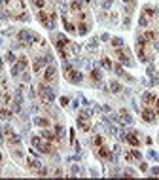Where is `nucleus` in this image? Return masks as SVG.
<instances>
[{"instance_id": "1", "label": "nucleus", "mask_w": 159, "mask_h": 180, "mask_svg": "<svg viewBox=\"0 0 159 180\" xmlns=\"http://www.w3.org/2000/svg\"><path fill=\"white\" fill-rule=\"evenodd\" d=\"M38 91H40V97H42V100H44V102H51V100L55 99V91H53L51 87H48L46 84H40Z\"/></svg>"}, {"instance_id": "2", "label": "nucleus", "mask_w": 159, "mask_h": 180, "mask_svg": "<svg viewBox=\"0 0 159 180\" xmlns=\"http://www.w3.org/2000/svg\"><path fill=\"white\" fill-rule=\"evenodd\" d=\"M19 40L23 42V44L30 46L32 42H38V36H34L30 30H19Z\"/></svg>"}, {"instance_id": "3", "label": "nucleus", "mask_w": 159, "mask_h": 180, "mask_svg": "<svg viewBox=\"0 0 159 180\" xmlns=\"http://www.w3.org/2000/svg\"><path fill=\"white\" fill-rule=\"evenodd\" d=\"M115 57H118V61H119V63H121V64H125V66H131V57H129L127 55V53H125V51H121V49H115Z\"/></svg>"}, {"instance_id": "4", "label": "nucleus", "mask_w": 159, "mask_h": 180, "mask_svg": "<svg viewBox=\"0 0 159 180\" xmlns=\"http://www.w3.org/2000/svg\"><path fill=\"white\" fill-rule=\"evenodd\" d=\"M97 156H99L100 159H108V161H115V159H118V157L112 156V154L108 152L106 148H102V146H99V152H97Z\"/></svg>"}, {"instance_id": "5", "label": "nucleus", "mask_w": 159, "mask_h": 180, "mask_svg": "<svg viewBox=\"0 0 159 180\" xmlns=\"http://www.w3.org/2000/svg\"><path fill=\"white\" fill-rule=\"evenodd\" d=\"M66 76H68V80H70V82H72V84H80V82H82V78H84V76H82V72H78V70H74V68H72V70H70V72H68Z\"/></svg>"}, {"instance_id": "6", "label": "nucleus", "mask_w": 159, "mask_h": 180, "mask_svg": "<svg viewBox=\"0 0 159 180\" xmlns=\"http://www.w3.org/2000/svg\"><path fill=\"white\" fill-rule=\"evenodd\" d=\"M55 66L53 64H49V66H46V70H44V82H51L53 80V76H55Z\"/></svg>"}, {"instance_id": "7", "label": "nucleus", "mask_w": 159, "mask_h": 180, "mask_svg": "<svg viewBox=\"0 0 159 180\" xmlns=\"http://www.w3.org/2000/svg\"><path fill=\"white\" fill-rule=\"evenodd\" d=\"M142 118H144V121H148V123H153L155 121V114L151 112L150 108H146V110L142 112Z\"/></svg>"}, {"instance_id": "8", "label": "nucleus", "mask_w": 159, "mask_h": 180, "mask_svg": "<svg viewBox=\"0 0 159 180\" xmlns=\"http://www.w3.org/2000/svg\"><path fill=\"white\" fill-rule=\"evenodd\" d=\"M119 116H121V120H123V125H131L133 123V118H131V114H129L127 110H119Z\"/></svg>"}, {"instance_id": "9", "label": "nucleus", "mask_w": 159, "mask_h": 180, "mask_svg": "<svg viewBox=\"0 0 159 180\" xmlns=\"http://www.w3.org/2000/svg\"><path fill=\"white\" fill-rule=\"evenodd\" d=\"M125 140H127V142L131 144V146H135V148H136V146H138V144H140V140L136 138V135H135V133H129V135L125 136Z\"/></svg>"}, {"instance_id": "10", "label": "nucleus", "mask_w": 159, "mask_h": 180, "mask_svg": "<svg viewBox=\"0 0 159 180\" xmlns=\"http://www.w3.org/2000/svg\"><path fill=\"white\" fill-rule=\"evenodd\" d=\"M125 157H127V161H133V159H142V154H140L138 150H131V152H129Z\"/></svg>"}, {"instance_id": "11", "label": "nucleus", "mask_w": 159, "mask_h": 180, "mask_svg": "<svg viewBox=\"0 0 159 180\" xmlns=\"http://www.w3.org/2000/svg\"><path fill=\"white\" fill-rule=\"evenodd\" d=\"M27 165H28V169H34V171H38V169L42 167L38 159H27Z\"/></svg>"}, {"instance_id": "12", "label": "nucleus", "mask_w": 159, "mask_h": 180, "mask_svg": "<svg viewBox=\"0 0 159 180\" xmlns=\"http://www.w3.org/2000/svg\"><path fill=\"white\" fill-rule=\"evenodd\" d=\"M42 136H44V140H48V142H53V140H59L55 135H53L51 131H44L42 133Z\"/></svg>"}, {"instance_id": "13", "label": "nucleus", "mask_w": 159, "mask_h": 180, "mask_svg": "<svg viewBox=\"0 0 159 180\" xmlns=\"http://www.w3.org/2000/svg\"><path fill=\"white\" fill-rule=\"evenodd\" d=\"M142 100H144V104H150V102H155V95H153V93H144Z\"/></svg>"}, {"instance_id": "14", "label": "nucleus", "mask_w": 159, "mask_h": 180, "mask_svg": "<svg viewBox=\"0 0 159 180\" xmlns=\"http://www.w3.org/2000/svg\"><path fill=\"white\" fill-rule=\"evenodd\" d=\"M36 17H38V21H40L42 25H44V27L48 25V21H49V15H46L44 12H38V15H36Z\"/></svg>"}, {"instance_id": "15", "label": "nucleus", "mask_w": 159, "mask_h": 180, "mask_svg": "<svg viewBox=\"0 0 159 180\" xmlns=\"http://www.w3.org/2000/svg\"><path fill=\"white\" fill-rule=\"evenodd\" d=\"M34 123L38 125V127H48V125H49V121L46 120V118H34Z\"/></svg>"}, {"instance_id": "16", "label": "nucleus", "mask_w": 159, "mask_h": 180, "mask_svg": "<svg viewBox=\"0 0 159 180\" xmlns=\"http://www.w3.org/2000/svg\"><path fill=\"white\" fill-rule=\"evenodd\" d=\"M78 127L82 129V131H87V129H89V125H87V121H85V118H82V116L78 118Z\"/></svg>"}, {"instance_id": "17", "label": "nucleus", "mask_w": 159, "mask_h": 180, "mask_svg": "<svg viewBox=\"0 0 159 180\" xmlns=\"http://www.w3.org/2000/svg\"><path fill=\"white\" fill-rule=\"evenodd\" d=\"M10 118H12V110L0 108V120H10Z\"/></svg>"}, {"instance_id": "18", "label": "nucleus", "mask_w": 159, "mask_h": 180, "mask_svg": "<svg viewBox=\"0 0 159 180\" xmlns=\"http://www.w3.org/2000/svg\"><path fill=\"white\" fill-rule=\"evenodd\" d=\"M82 0H72V4H70V10H74V12H80L82 10Z\"/></svg>"}, {"instance_id": "19", "label": "nucleus", "mask_w": 159, "mask_h": 180, "mask_svg": "<svg viewBox=\"0 0 159 180\" xmlns=\"http://www.w3.org/2000/svg\"><path fill=\"white\" fill-rule=\"evenodd\" d=\"M146 38H144V34H138L136 36V48H144V46H146Z\"/></svg>"}, {"instance_id": "20", "label": "nucleus", "mask_w": 159, "mask_h": 180, "mask_svg": "<svg viewBox=\"0 0 159 180\" xmlns=\"http://www.w3.org/2000/svg\"><path fill=\"white\" fill-rule=\"evenodd\" d=\"M155 13H157V10H153V8H144L142 15H144V17H153Z\"/></svg>"}, {"instance_id": "21", "label": "nucleus", "mask_w": 159, "mask_h": 180, "mask_svg": "<svg viewBox=\"0 0 159 180\" xmlns=\"http://www.w3.org/2000/svg\"><path fill=\"white\" fill-rule=\"evenodd\" d=\"M27 57H19V59H17V66L21 68V70H25V68H27Z\"/></svg>"}, {"instance_id": "22", "label": "nucleus", "mask_w": 159, "mask_h": 180, "mask_svg": "<svg viewBox=\"0 0 159 180\" xmlns=\"http://www.w3.org/2000/svg\"><path fill=\"white\" fill-rule=\"evenodd\" d=\"M55 135H57V138H63L64 136V127L63 125H55Z\"/></svg>"}, {"instance_id": "23", "label": "nucleus", "mask_w": 159, "mask_h": 180, "mask_svg": "<svg viewBox=\"0 0 159 180\" xmlns=\"http://www.w3.org/2000/svg\"><path fill=\"white\" fill-rule=\"evenodd\" d=\"M63 23H64V28H66L68 32H76V27H74V25H72L68 19H63Z\"/></svg>"}, {"instance_id": "24", "label": "nucleus", "mask_w": 159, "mask_h": 180, "mask_svg": "<svg viewBox=\"0 0 159 180\" xmlns=\"http://www.w3.org/2000/svg\"><path fill=\"white\" fill-rule=\"evenodd\" d=\"M144 38H146L148 42H150V40H155V32H153V30H146V32H144Z\"/></svg>"}, {"instance_id": "25", "label": "nucleus", "mask_w": 159, "mask_h": 180, "mask_svg": "<svg viewBox=\"0 0 159 180\" xmlns=\"http://www.w3.org/2000/svg\"><path fill=\"white\" fill-rule=\"evenodd\" d=\"M44 4H46V0H32V6H34V8H38V10L44 8Z\"/></svg>"}, {"instance_id": "26", "label": "nucleus", "mask_w": 159, "mask_h": 180, "mask_svg": "<svg viewBox=\"0 0 159 180\" xmlns=\"http://www.w3.org/2000/svg\"><path fill=\"white\" fill-rule=\"evenodd\" d=\"M110 89H112L114 93H119V91H121V85H119L118 82H112V84H110Z\"/></svg>"}, {"instance_id": "27", "label": "nucleus", "mask_w": 159, "mask_h": 180, "mask_svg": "<svg viewBox=\"0 0 159 180\" xmlns=\"http://www.w3.org/2000/svg\"><path fill=\"white\" fill-rule=\"evenodd\" d=\"M100 64H102V68H106V70H110V68H112V63H110V59H106V57H104V59L100 61Z\"/></svg>"}, {"instance_id": "28", "label": "nucleus", "mask_w": 159, "mask_h": 180, "mask_svg": "<svg viewBox=\"0 0 159 180\" xmlns=\"http://www.w3.org/2000/svg\"><path fill=\"white\" fill-rule=\"evenodd\" d=\"M91 78H93V82H100V72L97 70V68L91 70Z\"/></svg>"}, {"instance_id": "29", "label": "nucleus", "mask_w": 159, "mask_h": 180, "mask_svg": "<svg viewBox=\"0 0 159 180\" xmlns=\"http://www.w3.org/2000/svg\"><path fill=\"white\" fill-rule=\"evenodd\" d=\"M112 46H114V48H121V46H123V40H121V38H112Z\"/></svg>"}, {"instance_id": "30", "label": "nucleus", "mask_w": 159, "mask_h": 180, "mask_svg": "<svg viewBox=\"0 0 159 180\" xmlns=\"http://www.w3.org/2000/svg\"><path fill=\"white\" fill-rule=\"evenodd\" d=\"M32 146H34V148H40V146H42V138H40V136H32Z\"/></svg>"}, {"instance_id": "31", "label": "nucleus", "mask_w": 159, "mask_h": 180, "mask_svg": "<svg viewBox=\"0 0 159 180\" xmlns=\"http://www.w3.org/2000/svg\"><path fill=\"white\" fill-rule=\"evenodd\" d=\"M10 142H12V144H19L21 138H19L17 135H13V133H10Z\"/></svg>"}, {"instance_id": "32", "label": "nucleus", "mask_w": 159, "mask_h": 180, "mask_svg": "<svg viewBox=\"0 0 159 180\" xmlns=\"http://www.w3.org/2000/svg\"><path fill=\"white\" fill-rule=\"evenodd\" d=\"M6 61H8V63H15V55H13V53L12 51H8V53H6Z\"/></svg>"}, {"instance_id": "33", "label": "nucleus", "mask_w": 159, "mask_h": 180, "mask_svg": "<svg viewBox=\"0 0 159 180\" xmlns=\"http://www.w3.org/2000/svg\"><path fill=\"white\" fill-rule=\"evenodd\" d=\"M19 72H21V68L17 66L15 63H13V64H12V76H17V74H19Z\"/></svg>"}, {"instance_id": "34", "label": "nucleus", "mask_w": 159, "mask_h": 180, "mask_svg": "<svg viewBox=\"0 0 159 180\" xmlns=\"http://www.w3.org/2000/svg\"><path fill=\"white\" fill-rule=\"evenodd\" d=\"M97 44H99V40H97V38H93V40L89 42V46H87V48H89V49L93 51V49H97Z\"/></svg>"}, {"instance_id": "35", "label": "nucleus", "mask_w": 159, "mask_h": 180, "mask_svg": "<svg viewBox=\"0 0 159 180\" xmlns=\"http://www.w3.org/2000/svg\"><path fill=\"white\" fill-rule=\"evenodd\" d=\"M78 34H87V25H84V23H82V25H80V27H78Z\"/></svg>"}, {"instance_id": "36", "label": "nucleus", "mask_w": 159, "mask_h": 180, "mask_svg": "<svg viewBox=\"0 0 159 180\" xmlns=\"http://www.w3.org/2000/svg\"><path fill=\"white\" fill-rule=\"evenodd\" d=\"M93 142H95V146H102V142H104V140H102V136H100V135H97Z\"/></svg>"}, {"instance_id": "37", "label": "nucleus", "mask_w": 159, "mask_h": 180, "mask_svg": "<svg viewBox=\"0 0 159 180\" xmlns=\"http://www.w3.org/2000/svg\"><path fill=\"white\" fill-rule=\"evenodd\" d=\"M114 70H115V74H119V76H125V74H123V68L119 66V64H115V66H114Z\"/></svg>"}, {"instance_id": "38", "label": "nucleus", "mask_w": 159, "mask_h": 180, "mask_svg": "<svg viewBox=\"0 0 159 180\" xmlns=\"http://www.w3.org/2000/svg\"><path fill=\"white\" fill-rule=\"evenodd\" d=\"M138 23H140V27H146V25H148V17H144V15H142Z\"/></svg>"}, {"instance_id": "39", "label": "nucleus", "mask_w": 159, "mask_h": 180, "mask_svg": "<svg viewBox=\"0 0 159 180\" xmlns=\"http://www.w3.org/2000/svg\"><path fill=\"white\" fill-rule=\"evenodd\" d=\"M146 72H148V76H153V72H155V68H153V66H151V64H150V66L146 68Z\"/></svg>"}, {"instance_id": "40", "label": "nucleus", "mask_w": 159, "mask_h": 180, "mask_svg": "<svg viewBox=\"0 0 159 180\" xmlns=\"http://www.w3.org/2000/svg\"><path fill=\"white\" fill-rule=\"evenodd\" d=\"M0 19H10V13L8 12H0Z\"/></svg>"}, {"instance_id": "41", "label": "nucleus", "mask_w": 159, "mask_h": 180, "mask_svg": "<svg viewBox=\"0 0 159 180\" xmlns=\"http://www.w3.org/2000/svg\"><path fill=\"white\" fill-rule=\"evenodd\" d=\"M150 157H151V159H155V161H157V159H159V156H157V152H153V150H151V152H150Z\"/></svg>"}, {"instance_id": "42", "label": "nucleus", "mask_w": 159, "mask_h": 180, "mask_svg": "<svg viewBox=\"0 0 159 180\" xmlns=\"http://www.w3.org/2000/svg\"><path fill=\"white\" fill-rule=\"evenodd\" d=\"M17 19H19V21H28V15H27V13H21Z\"/></svg>"}, {"instance_id": "43", "label": "nucleus", "mask_w": 159, "mask_h": 180, "mask_svg": "<svg viewBox=\"0 0 159 180\" xmlns=\"http://www.w3.org/2000/svg\"><path fill=\"white\" fill-rule=\"evenodd\" d=\"M23 82H30V76H28V72H23Z\"/></svg>"}, {"instance_id": "44", "label": "nucleus", "mask_w": 159, "mask_h": 180, "mask_svg": "<svg viewBox=\"0 0 159 180\" xmlns=\"http://www.w3.org/2000/svg\"><path fill=\"white\" fill-rule=\"evenodd\" d=\"M110 4H112V0H106V2L102 4V8H104V10H108V8H110Z\"/></svg>"}, {"instance_id": "45", "label": "nucleus", "mask_w": 159, "mask_h": 180, "mask_svg": "<svg viewBox=\"0 0 159 180\" xmlns=\"http://www.w3.org/2000/svg\"><path fill=\"white\" fill-rule=\"evenodd\" d=\"M68 102H70V100H68V99H66V97H63V99H61V104H63V106H66V104H68Z\"/></svg>"}, {"instance_id": "46", "label": "nucleus", "mask_w": 159, "mask_h": 180, "mask_svg": "<svg viewBox=\"0 0 159 180\" xmlns=\"http://www.w3.org/2000/svg\"><path fill=\"white\" fill-rule=\"evenodd\" d=\"M140 171L146 172V171H148V165H146V163H142V165H140Z\"/></svg>"}, {"instance_id": "47", "label": "nucleus", "mask_w": 159, "mask_h": 180, "mask_svg": "<svg viewBox=\"0 0 159 180\" xmlns=\"http://www.w3.org/2000/svg\"><path fill=\"white\" fill-rule=\"evenodd\" d=\"M155 84H159V76H155L153 80H151V85H155Z\"/></svg>"}, {"instance_id": "48", "label": "nucleus", "mask_w": 159, "mask_h": 180, "mask_svg": "<svg viewBox=\"0 0 159 180\" xmlns=\"http://www.w3.org/2000/svg\"><path fill=\"white\" fill-rule=\"evenodd\" d=\"M151 172H153V174H159V167H153V169H151Z\"/></svg>"}, {"instance_id": "49", "label": "nucleus", "mask_w": 159, "mask_h": 180, "mask_svg": "<svg viewBox=\"0 0 159 180\" xmlns=\"http://www.w3.org/2000/svg\"><path fill=\"white\" fill-rule=\"evenodd\" d=\"M8 2H10V0H0V6H6Z\"/></svg>"}, {"instance_id": "50", "label": "nucleus", "mask_w": 159, "mask_h": 180, "mask_svg": "<svg viewBox=\"0 0 159 180\" xmlns=\"http://www.w3.org/2000/svg\"><path fill=\"white\" fill-rule=\"evenodd\" d=\"M155 108H157V114H159V99H155Z\"/></svg>"}, {"instance_id": "51", "label": "nucleus", "mask_w": 159, "mask_h": 180, "mask_svg": "<svg viewBox=\"0 0 159 180\" xmlns=\"http://www.w3.org/2000/svg\"><path fill=\"white\" fill-rule=\"evenodd\" d=\"M125 4H133V2H135V0H123Z\"/></svg>"}]
</instances>
